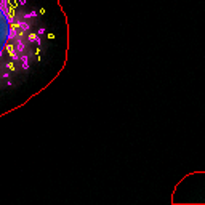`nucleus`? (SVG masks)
I'll return each mask as SVG.
<instances>
[{"mask_svg": "<svg viewBox=\"0 0 205 205\" xmlns=\"http://www.w3.org/2000/svg\"><path fill=\"white\" fill-rule=\"evenodd\" d=\"M45 8L32 0H0V83L30 72L43 56Z\"/></svg>", "mask_w": 205, "mask_h": 205, "instance_id": "f257e3e1", "label": "nucleus"}]
</instances>
